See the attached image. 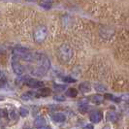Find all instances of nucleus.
Returning <instances> with one entry per match:
<instances>
[{
    "instance_id": "obj_1",
    "label": "nucleus",
    "mask_w": 129,
    "mask_h": 129,
    "mask_svg": "<svg viewBox=\"0 0 129 129\" xmlns=\"http://www.w3.org/2000/svg\"><path fill=\"white\" fill-rule=\"evenodd\" d=\"M36 66L32 67L30 69V73L37 76V77H43L49 72L50 68H51V61L48 58L47 55L43 54V53H39L38 59L36 61Z\"/></svg>"
},
{
    "instance_id": "obj_2",
    "label": "nucleus",
    "mask_w": 129,
    "mask_h": 129,
    "mask_svg": "<svg viewBox=\"0 0 129 129\" xmlns=\"http://www.w3.org/2000/svg\"><path fill=\"white\" fill-rule=\"evenodd\" d=\"M57 56L61 62H69L73 57V49L68 44H62L57 49Z\"/></svg>"
},
{
    "instance_id": "obj_3",
    "label": "nucleus",
    "mask_w": 129,
    "mask_h": 129,
    "mask_svg": "<svg viewBox=\"0 0 129 129\" xmlns=\"http://www.w3.org/2000/svg\"><path fill=\"white\" fill-rule=\"evenodd\" d=\"M48 36V29L45 25H39L35 28L33 33V38L36 43L44 42Z\"/></svg>"
},
{
    "instance_id": "obj_4",
    "label": "nucleus",
    "mask_w": 129,
    "mask_h": 129,
    "mask_svg": "<svg viewBox=\"0 0 129 129\" xmlns=\"http://www.w3.org/2000/svg\"><path fill=\"white\" fill-rule=\"evenodd\" d=\"M12 68H13V71L15 72V74H17L19 76H21L25 72V68L22 66V64L19 62V60L17 59V58L13 57V60H12Z\"/></svg>"
},
{
    "instance_id": "obj_5",
    "label": "nucleus",
    "mask_w": 129,
    "mask_h": 129,
    "mask_svg": "<svg viewBox=\"0 0 129 129\" xmlns=\"http://www.w3.org/2000/svg\"><path fill=\"white\" fill-rule=\"evenodd\" d=\"M89 119L91 122L99 123L103 119V113L101 111H93L89 116Z\"/></svg>"
},
{
    "instance_id": "obj_6",
    "label": "nucleus",
    "mask_w": 129,
    "mask_h": 129,
    "mask_svg": "<svg viewBox=\"0 0 129 129\" xmlns=\"http://www.w3.org/2000/svg\"><path fill=\"white\" fill-rule=\"evenodd\" d=\"M25 84L29 87H31V88H41V87L44 86V83L43 82L35 80V79H28L25 82Z\"/></svg>"
},
{
    "instance_id": "obj_7",
    "label": "nucleus",
    "mask_w": 129,
    "mask_h": 129,
    "mask_svg": "<svg viewBox=\"0 0 129 129\" xmlns=\"http://www.w3.org/2000/svg\"><path fill=\"white\" fill-rule=\"evenodd\" d=\"M100 35H101L102 38L109 39L114 35V30H113L112 28H109V27L101 28V30H100Z\"/></svg>"
},
{
    "instance_id": "obj_8",
    "label": "nucleus",
    "mask_w": 129,
    "mask_h": 129,
    "mask_svg": "<svg viewBox=\"0 0 129 129\" xmlns=\"http://www.w3.org/2000/svg\"><path fill=\"white\" fill-rule=\"evenodd\" d=\"M20 98L22 100H30V99H33V98H39L38 93L37 92H34V91H28V92H25L23 93Z\"/></svg>"
},
{
    "instance_id": "obj_9",
    "label": "nucleus",
    "mask_w": 129,
    "mask_h": 129,
    "mask_svg": "<svg viewBox=\"0 0 129 129\" xmlns=\"http://www.w3.org/2000/svg\"><path fill=\"white\" fill-rule=\"evenodd\" d=\"M37 93H38L39 97H47L51 95L52 91H51L50 88H48V87H41V88L37 91Z\"/></svg>"
},
{
    "instance_id": "obj_10",
    "label": "nucleus",
    "mask_w": 129,
    "mask_h": 129,
    "mask_svg": "<svg viewBox=\"0 0 129 129\" xmlns=\"http://www.w3.org/2000/svg\"><path fill=\"white\" fill-rule=\"evenodd\" d=\"M119 116H118V114L116 113V112H109L107 114V119L109 121H112V122H116L118 120Z\"/></svg>"
},
{
    "instance_id": "obj_11",
    "label": "nucleus",
    "mask_w": 129,
    "mask_h": 129,
    "mask_svg": "<svg viewBox=\"0 0 129 129\" xmlns=\"http://www.w3.org/2000/svg\"><path fill=\"white\" fill-rule=\"evenodd\" d=\"M52 120L55 121V122H63L66 119V116H65V115L61 114V113H56V114H54L52 116Z\"/></svg>"
},
{
    "instance_id": "obj_12",
    "label": "nucleus",
    "mask_w": 129,
    "mask_h": 129,
    "mask_svg": "<svg viewBox=\"0 0 129 129\" xmlns=\"http://www.w3.org/2000/svg\"><path fill=\"white\" fill-rule=\"evenodd\" d=\"M46 124V119L43 116H38L35 120H34V126L36 128H41L43 126H45Z\"/></svg>"
},
{
    "instance_id": "obj_13",
    "label": "nucleus",
    "mask_w": 129,
    "mask_h": 129,
    "mask_svg": "<svg viewBox=\"0 0 129 129\" xmlns=\"http://www.w3.org/2000/svg\"><path fill=\"white\" fill-rule=\"evenodd\" d=\"M90 101L92 103L96 104V105H99V104H101L104 101V97L102 96L101 94H94V95L91 96Z\"/></svg>"
},
{
    "instance_id": "obj_14",
    "label": "nucleus",
    "mask_w": 129,
    "mask_h": 129,
    "mask_svg": "<svg viewBox=\"0 0 129 129\" xmlns=\"http://www.w3.org/2000/svg\"><path fill=\"white\" fill-rule=\"evenodd\" d=\"M79 88H80L81 92H83V93H87V92H89V91H90V88H91L90 84H89V83H87V82H84V83L80 84Z\"/></svg>"
},
{
    "instance_id": "obj_15",
    "label": "nucleus",
    "mask_w": 129,
    "mask_h": 129,
    "mask_svg": "<svg viewBox=\"0 0 129 129\" xmlns=\"http://www.w3.org/2000/svg\"><path fill=\"white\" fill-rule=\"evenodd\" d=\"M53 0H40V5L45 8V9H50L52 5Z\"/></svg>"
},
{
    "instance_id": "obj_16",
    "label": "nucleus",
    "mask_w": 129,
    "mask_h": 129,
    "mask_svg": "<svg viewBox=\"0 0 129 129\" xmlns=\"http://www.w3.org/2000/svg\"><path fill=\"white\" fill-rule=\"evenodd\" d=\"M79 111H80L81 113H83V114H85V113H87V112L89 111V106H88L87 104H82V105H80V107H79Z\"/></svg>"
},
{
    "instance_id": "obj_17",
    "label": "nucleus",
    "mask_w": 129,
    "mask_h": 129,
    "mask_svg": "<svg viewBox=\"0 0 129 129\" xmlns=\"http://www.w3.org/2000/svg\"><path fill=\"white\" fill-rule=\"evenodd\" d=\"M66 95L69 97H76L78 95V90H76L75 88H69L66 91Z\"/></svg>"
},
{
    "instance_id": "obj_18",
    "label": "nucleus",
    "mask_w": 129,
    "mask_h": 129,
    "mask_svg": "<svg viewBox=\"0 0 129 129\" xmlns=\"http://www.w3.org/2000/svg\"><path fill=\"white\" fill-rule=\"evenodd\" d=\"M105 98L106 99H109V100H112V101H116V102H119L120 101V99L118 98V97H115L114 95H112V94H109V93H107V94H105Z\"/></svg>"
},
{
    "instance_id": "obj_19",
    "label": "nucleus",
    "mask_w": 129,
    "mask_h": 129,
    "mask_svg": "<svg viewBox=\"0 0 129 129\" xmlns=\"http://www.w3.org/2000/svg\"><path fill=\"white\" fill-rule=\"evenodd\" d=\"M62 81H63L64 83H67V84H74V83H76V82H77V80H76V79H73V78H71V77L62 78Z\"/></svg>"
},
{
    "instance_id": "obj_20",
    "label": "nucleus",
    "mask_w": 129,
    "mask_h": 129,
    "mask_svg": "<svg viewBox=\"0 0 129 129\" xmlns=\"http://www.w3.org/2000/svg\"><path fill=\"white\" fill-rule=\"evenodd\" d=\"M94 88L95 90L97 91H100V92H103V91H106V86H104L103 84H97L94 85Z\"/></svg>"
},
{
    "instance_id": "obj_21",
    "label": "nucleus",
    "mask_w": 129,
    "mask_h": 129,
    "mask_svg": "<svg viewBox=\"0 0 129 129\" xmlns=\"http://www.w3.org/2000/svg\"><path fill=\"white\" fill-rule=\"evenodd\" d=\"M53 87L54 89H56L57 91H63L66 89V86L65 85H61V84H53Z\"/></svg>"
},
{
    "instance_id": "obj_22",
    "label": "nucleus",
    "mask_w": 129,
    "mask_h": 129,
    "mask_svg": "<svg viewBox=\"0 0 129 129\" xmlns=\"http://www.w3.org/2000/svg\"><path fill=\"white\" fill-rule=\"evenodd\" d=\"M8 116H9V114L5 109H0V118H5Z\"/></svg>"
},
{
    "instance_id": "obj_23",
    "label": "nucleus",
    "mask_w": 129,
    "mask_h": 129,
    "mask_svg": "<svg viewBox=\"0 0 129 129\" xmlns=\"http://www.w3.org/2000/svg\"><path fill=\"white\" fill-rule=\"evenodd\" d=\"M19 115L22 116V117H25V116H27V115H28V110H26L24 108H21V109L19 110Z\"/></svg>"
},
{
    "instance_id": "obj_24",
    "label": "nucleus",
    "mask_w": 129,
    "mask_h": 129,
    "mask_svg": "<svg viewBox=\"0 0 129 129\" xmlns=\"http://www.w3.org/2000/svg\"><path fill=\"white\" fill-rule=\"evenodd\" d=\"M9 116H10V118H11V119H15V118L17 117V114H16V112H15V111H12V112L9 114Z\"/></svg>"
},
{
    "instance_id": "obj_25",
    "label": "nucleus",
    "mask_w": 129,
    "mask_h": 129,
    "mask_svg": "<svg viewBox=\"0 0 129 129\" xmlns=\"http://www.w3.org/2000/svg\"><path fill=\"white\" fill-rule=\"evenodd\" d=\"M54 99L57 100V101H64L65 100L64 96H61V95H56V96H54Z\"/></svg>"
},
{
    "instance_id": "obj_26",
    "label": "nucleus",
    "mask_w": 129,
    "mask_h": 129,
    "mask_svg": "<svg viewBox=\"0 0 129 129\" xmlns=\"http://www.w3.org/2000/svg\"><path fill=\"white\" fill-rule=\"evenodd\" d=\"M83 129H94V127H93V125H92V124L89 123V124H86Z\"/></svg>"
},
{
    "instance_id": "obj_27",
    "label": "nucleus",
    "mask_w": 129,
    "mask_h": 129,
    "mask_svg": "<svg viewBox=\"0 0 129 129\" xmlns=\"http://www.w3.org/2000/svg\"><path fill=\"white\" fill-rule=\"evenodd\" d=\"M38 129H52L50 126H43V127H41V128H38Z\"/></svg>"
},
{
    "instance_id": "obj_28",
    "label": "nucleus",
    "mask_w": 129,
    "mask_h": 129,
    "mask_svg": "<svg viewBox=\"0 0 129 129\" xmlns=\"http://www.w3.org/2000/svg\"><path fill=\"white\" fill-rule=\"evenodd\" d=\"M24 1H26V2H35L36 0H24Z\"/></svg>"
}]
</instances>
